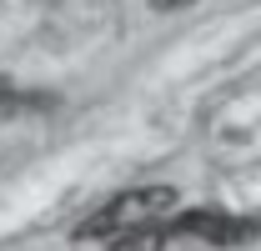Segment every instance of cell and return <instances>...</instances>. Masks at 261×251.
Instances as JSON below:
<instances>
[{"label":"cell","instance_id":"1","mask_svg":"<svg viewBox=\"0 0 261 251\" xmlns=\"http://www.w3.org/2000/svg\"><path fill=\"white\" fill-rule=\"evenodd\" d=\"M176 191L171 186H136V191H121V196H111L100 211L75 226V241H116V236H126V231H141V226H166V221L176 216Z\"/></svg>","mask_w":261,"mask_h":251},{"label":"cell","instance_id":"2","mask_svg":"<svg viewBox=\"0 0 261 251\" xmlns=\"http://www.w3.org/2000/svg\"><path fill=\"white\" fill-rule=\"evenodd\" d=\"M166 236H196L206 246H246L261 236V221L256 216H231V211H211V206H196V211H176L166 221Z\"/></svg>","mask_w":261,"mask_h":251},{"label":"cell","instance_id":"3","mask_svg":"<svg viewBox=\"0 0 261 251\" xmlns=\"http://www.w3.org/2000/svg\"><path fill=\"white\" fill-rule=\"evenodd\" d=\"M166 226H141V231H126V236H116L111 251H166Z\"/></svg>","mask_w":261,"mask_h":251},{"label":"cell","instance_id":"4","mask_svg":"<svg viewBox=\"0 0 261 251\" xmlns=\"http://www.w3.org/2000/svg\"><path fill=\"white\" fill-rule=\"evenodd\" d=\"M156 10H186V5H196V0H151Z\"/></svg>","mask_w":261,"mask_h":251},{"label":"cell","instance_id":"5","mask_svg":"<svg viewBox=\"0 0 261 251\" xmlns=\"http://www.w3.org/2000/svg\"><path fill=\"white\" fill-rule=\"evenodd\" d=\"M5 106H15V91H10V86L0 81V111H5Z\"/></svg>","mask_w":261,"mask_h":251}]
</instances>
